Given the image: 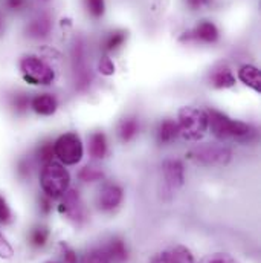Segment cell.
Returning a JSON list of instances; mask_svg holds the SVG:
<instances>
[{"label":"cell","mask_w":261,"mask_h":263,"mask_svg":"<svg viewBox=\"0 0 261 263\" xmlns=\"http://www.w3.org/2000/svg\"><path fill=\"white\" fill-rule=\"evenodd\" d=\"M208 129H211V133L214 138L220 142L226 141H240V142H249L255 132L254 129L240 120H232L226 114L217 110V109H209L208 112Z\"/></svg>","instance_id":"cell-1"},{"label":"cell","mask_w":261,"mask_h":263,"mask_svg":"<svg viewBox=\"0 0 261 263\" xmlns=\"http://www.w3.org/2000/svg\"><path fill=\"white\" fill-rule=\"evenodd\" d=\"M70 185V175L62 162L51 161L43 164L40 172V187L43 195L51 199H58L69 190Z\"/></svg>","instance_id":"cell-2"},{"label":"cell","mask_w":261,"mask_h":263,"mask_svg":"<svg viewBox=\"0 0 261 263\" xmlns=\"http://www.w3.org/2000/svg\"><path fill=\"white\" fill-rule=\"evenodd\" d=\"M18 70L29 86H51L55 81L54 67L34 54H26L20 59Z\"/></svg>","instance_id":"cell-3"},{"label":"cell","mask_w":261,"mask_h":263,"mask_svg":"<svg viewBox=\"0 0 261 263\" xmlns=\"http://www.w3.org/2000/svg\"><path fill=\"white\" fill-rule=\"evenodd\" d=\"M177 126L179 136H182L187 141L197 142L208 132V114L203 109L185 106L179 110Z\"/></svg>","instance_id":"cell-4"},{"label":"cell","mask_w":261,"mask_h":263,"mask_svg":"<svg viewBox=\"0 0 261 263\" xmlns=\"http://www.w3.org/2000/svg\"><path fill=\"white\" fill-rule=\"evenodd\" d=\"M54 152L55 158L63 165H76L84 155V147L79 135L75 132H67L60 135L54 142Z\"/></svg>","instance_id":"cell-5"},{"label":"cell","mask_w":261,"mask_h":263,"mask_svg":"<svg viewBox=\"0 0 261 263\" xmlns=\"http://www.w3.org/2000/svg\"><path fill=\"white\" fill-rule=\"evenodd\" d=\"M190 158L206 167H225L232 159V152L226 145L202 144L190 152Z\"/></svg>","instance_id":"cell-6"},{"label":"cell","mask_w":261,"mask_h":263,"mask_svg":"<svg viewBox=\"0 0 261 263\" xmlns=\"http://www.w3.org/2000/svg\"><path fill=\"white\" fill-rule=\"evenodd\" d=\"M218 39H220V31L215 26V23H212L211 20H200L191 31L185 32L180 37L182 42L202 43V45H214L218 42Z\"/></svg>","instance_id":"cell-7"},{"label":"cell","mask_w":261,"mask_h":263,"mask_svg":"<svg viewBox=\"0 0 261 263\" xmlns=\"http://www.w3.org/2000/svg\"><path fill=\"white\" fill-rule=\"evenodd\" d=\"M162 179L165 184V189L170 193H174L185 184V167L182 161L171 158L164 161L162 164Z\"/></svg>","instance_id":"cell-8"},{"label":"cell","mask_w":261,"mask_h":263,"mask_svg":"<svg viewBox=\"0 0 261 263\" xmlns=\"http://www.w3.org/2000/svg\"><path fill=\"white\" fill-rule=\"evenodd\" d=\"M62 197H63V202L60 205V211L75 223H83L87 219V213H86L79 193L76 190H67Z\"/></svg>","instance_id":"cell-9"},{"label":"cell","mask_w":261,"mask_h":263,"mask_svg":"<svg viewBox=\"0 0 261 263\" xmlns=\"http://www.w3.org/2000/svg\"><path fill=\"white\" fill-rule=\"evenodd\" d=\"M123 199H124L123 187L115 184V182H109V184H104L103 189L99 190L96 203H98V208L101 211L109 213V211L116 210L121 205Z\"/></svg>","instance_id":"cell-10"},{"label":"cell","mask_w":261,"mask_h":263,"mask_svg":"<svg viewBox=\"0 0 261 263\" xmlns=\"http://www.w3.org/2000/svg\"><path fill=\"white\" fill-rule=\"evenodd\" d=\"M29 109L38 117H52L58 110V100L54 93H37L31 98Z\"/></svg>","instance_id":"cell-11"},{"label":"cell","mask_w":261,"mask_h":263,"mask_svg":"<svg viewBox=\"0 0 261 263\" xmlns=\"http://www.w3.org/2000/svg\"><path fill=\"white\" fill-rule=\"evenodd\" d=\"M52 31V18L48 14H38L35 15L25 28V32L29 39L40 40L46 39Z\"/></svg>","instance_id":"cell-12"},{"label":"cell","mask_w":261,"mask_h":263,"mask_svg":"<svg viewBox=\"0 0 261 263\" xmlns=\"http://www.w3.org/2000/svg\"><path fill=\"white\" fill-rule=\"evenodd\" d=\"M179 136V126H177V121L171 120V118H167L164 121L159 123L157 129H156V141L160 144V145H168L171 144L173 141H176Z\"/></svg>","instance_id":"cell-13"},{"label":"cell","mask_w":261,"mask_h":263,"mask_svg":"<svg viewBox=\"0 0 261 263\" xmlns=\"http://www.w3.org/2000/svg\"><path fill=\"white\" fill-rule=\"evenodd\" d=\"M238 80L251 87L252 90H255L257 93H261V73L260 69L254 65H243L238 69Z\"/></svg>","instance_id":"cell-14"},{"label":"cell","mask_w":261,"mask_h":263,"mask_svg":"<svg viewBox=\"0 0 261 263\" xmlns=\"http://www.w3.org/2000/svg\"><path fill=\"white\" fill-rule=\"evenodd\" d=\"M109 259L112 263H124L129 259V250L126 242L121 237H113L109 240V243L104 247Z\"/></svg>","instance_id":"cell-15"},{"label":"cell","mask_w":261,"mask_h":263,"mask_svg":"<svg viewBox=\"0 0 261 263\" xmlns=\"http://www.w3.org/2000/svg\"><path fill=\"white\" fill-rule=\"evenodd\" d=\"M109 152L107 138L103 132H93L89 138V153L93 159H103L106 158Z\"/></svg>","instance_id":"cell-16"},{"label":"cell","mask_w":261,"mask_h":263,"mask_svg":"<svg viewBox=\"0 0 261 263\" xmlns=\"http://www.w3.org/2000/svg\"><path fill=\"white\" fill-rule=\"evenodd\" d=\"M139 129H140V126H139V120L136 117H126L118 124V138L121 139V142L127 144L137 136Z\"/></svg>","instance_id":"cell-17"},{"label":"cell","mask_w":261,"mask_h":263,"mask_svg":"<svg viewBox=\"0 0 261 263\" xmlns=\"http://www.w3.org/2000/svg\"><path fill=\"white\" fill-rule=\"evenodd\" d=\"M211 84L215 89H229L235 86V75L229 69H218L212 73Z\"/></svg>","instance_id":"cell-18"},{"label":"cell","mask_w":261,"mask_h":263,"mask_svg":"<svg viewBox=\"0 0 261 263\" xmlns=\"http://www.w3.org/2000/svg\"><path fill=\"white\" fill-rule=\"evenodd\" d=\"M9 107L15 115H23L29 110L31 107V98L25 92H15L9 98Z\"/></svg>","instance_id":"cell-19"},{"label":"cell","mask_w":261,"mask_h":263,"mask_svg":"<svg viewBox=\"0 0 261 263\" xmlns=\"http://www.w3.org/2000/svg\"><path fill=\"white\" fill-rule=\"evenodd\" d=\"M127 40V32L123 31V29H118V31H112L106 39H104V43H103V49L106 52H113V51H118Z\"/></svg>","instance_id":"cell-20"},{"label":"cell","mask_w":261,"mask_h":263,"mask_svg":"<svg viewBox=\"0 0 261 263\" xmlns=\"http://www.w3.org/2000/svg\"><path fill=\"white\" fill-rule=\"evenodd\" d=\"M51 237V233L46 227L43 225H37L34 227L31 231H29V236H28V240H29V245L34 247V248H43L48 240Z\"/></svg>","instance_id":"cell-21"},{"label":"cell","mask_w":261,"mask_h":263,"mask_svg":"<svg viewBox=\"0 0 261 263\" xmlns=\"http://www.w3.org/2000/svg\"><path fill=\"white\" fill-rule=\"evenodd\" d=\"M78 178L83 182H96V181H101L104 178V172L101 167H98L95 164H87L79 170Z\"/></svg>","instance_id":"cell-22"},{"label":"cell","mask_w":261,"mask_h":263,"mask_svg":"<svg viewBox=\"0 0 261 263\" xmlns=\"http://www.w3.org/2000/svg\"><path fill=\"white\" fill-rule=\"evenodd\" d=\"M168 259L170 263H194V256L187 247H174L173 250H168Z\"/></svg>","instance_id":"cell-23"},{"label":"cell","mask_w":261,"mask_h":263,"mask_svg":"<svg viewBox=\"0 0 261 263\" xmlns=\"http://www.w3.org/2000/svg\"><path fill=\"white\" fill-rule=\"evenodd\" d=\"M35 156L42 164H48L51 161H55V152H54V142L52 141H45L42 142L37 150H35Z\"/></svg>","instance_id":"cell-24"},{"label":"cell","mask_w":261,"mask_h":263,"mask_svg":"<svg viewBox=\"0 0 261 263\" xmlns=\"http://www.w3.org/2000/svg\"><path fill=\"white\" fill-rule=\"evenodd\" d=\"M84 8L92 18H101L106 12L104 0H84Z\"/></svg>","instance_id":"cell-25"},{"label":"cell","mask_w":261,"mask_h":263,"mask_svg":"<svg viewBox=\"0 0 261 263\" xmlns=\"http://www.w3.org/2000/svg\"><path fill=\"white\" fill-rule=\"evenodd\" d=\"M84 263H112L104 248H93L86 254Z\"/></svg>","instance_id":"cell-26"},{"label":"cell","mask_w":261,"mask_h":263,"mask_svg":"<svg viewBox=\"0 0 261 263\" xmlns=\"http://www.w3.org/2000/svg\"><path fill=\"white\" fill-rule=\"evenodd\" d=\"M198 263H240L235 257H232L228 253H214V254H208L205 256Z\"/></svg>","instance_id":"cell-27"},{"label":"cell","mask_w":261,"mask_h":263,"mask_svg":"<svg viewBox=\"0 0 261 263\" xmlns=\"http://www.w3.org/2000/svg\"><path fill=\"white\" fill-rule=\"evenodd\" d=\"M12 219H14V216H12L11 206L8 205V202H6L5 197L0 196V223L8 225V223L12 222Z\"/></svg>","instance_id":"cell-28"},{"label":"cell","mask_w":261,"mask_h":263,"mask_svg":"<svg viewBox=\"0 0 261 263\" xmlns=\"http://www.w3.org/2000/svg\"><path fill=\"white\" fill-rule=\"evenodd\" d=\"M14 256V248L11 247V243L8 242V239L2 234L0 231V259L8 260Z\"/></svg>","instance_id":"cell-29"},{"label":"cell","mask_w":261,"mask_h":263,"mask_svg":"<svg viewBox=\"0 0 261 263\" xmlns=\"http://www.w3.org/2000/svg\"><path fill=\"white\" fill-rule=\"evenodd\" d=\"M98 69H99V72H101L103 75H106V77H110V75L115 73V65H113V62H112V59H110L109 55H104V57L99 60Z\"/></svg>","instance_id":"cell-30"},{"label":"cell","mask_w":261,"mask_h":263,"mask_svg":"<svg viewBox=\"0 0 261 263\" xmlns=\"http://www.w3.org/2000/svg\"><path fill=\"white\" fill-rule=\"evenodd\" d=\"M31 172H32V164H31L29 159H22V161L17 164V173H18V176H22V178H29Z\"/></svg>","instance_id":"cell-31"},{"label":"cell","mask_w":261,"mask_h":263,"mask_svg":"<svg viewBox=\"0 0 261 263\" xmlns=\"http://www.w3.org/2000/svg\"><path fill=\"white\" fill-rule=\"evenodd\" d=\"M28 3H29L28 0H5V6L9 11H14V12L23 11L28 6Z\"/></svg>","instance_id":"cell-32"},{"label":"cell","mask_w":261,"mask_h":263,"mask_svg":"<svg viewBox=\"0 0 261 263\" xmlns=\"http://www.w3.org/2000/svg\"><path fill=\"white\" fill-rule=\"evenodd\" d=\"M62 251H63V260L65 263H78V256L76 253L66 243H62Z\"/></svg>","instance_id":"cell-33"},{"label":"cell","mask_w":261,"mask_h":263,"mask_svg":"<svg viewBox=\"0 0 261 263\" xmlns=\"http://www.w3.org/2000/svg\"><path fill=\"white\" fill-rule=\"evenodd\" d=\"M148 263H170V259H168V250L154 254V256L150 259V262Z\"/></svg>","instance_id":"cell-34"},{"label":"cell","mask_w":261,"mask_h":263,"mask_svg":"<svg viewBox=\"0 0 261 263\" xmlns=\"http://www.w3.org/2000/svg\"><path fill=\"white\" fill-rule=\"evenodd\" d=\"M212 0H185V3L191 8V9H200L203 6H208Z\"/></svg>","instance_id":"cell-35"},{"label":"cell","mask_w":261,"mask_h":263,"mask_svg":"<svg viewBox=\"0 0 261 263\" xmlns=\"http://www.w3.org/2000/svg\"><path fill=\"white\" fill-rule=\"evenodd\" d=\"M2 31H3V17L0 14V34H2Z\"/></svg>","instance_id":"cell-36"},{"label":"cell","mask_w":261,"mask_h":263,"mask_svg":"<svg viewBox=\"0 0 261 263\" xmlns=\"http://www.w3.org/2000/svg\"><path fill=\"white\" fill-rule=\"evenodd\" d=\"M45 263H57V262H52V260H48V262H45Z\"/></svg>","instance_id":"cell-37"},{"label":"cell","mask_w":261,"mask_h":263,"mask_svg":"<svg viewBox=\"0 0 261 263\" xmlns=\"http://www.w3.org/2000/svg\"><path fill=\"white\" fill-rule=\"evenodd\" d=\"M42 2H49V0H42Z\"/></svg>","instance_id":"cell-38"}]
</instances>
